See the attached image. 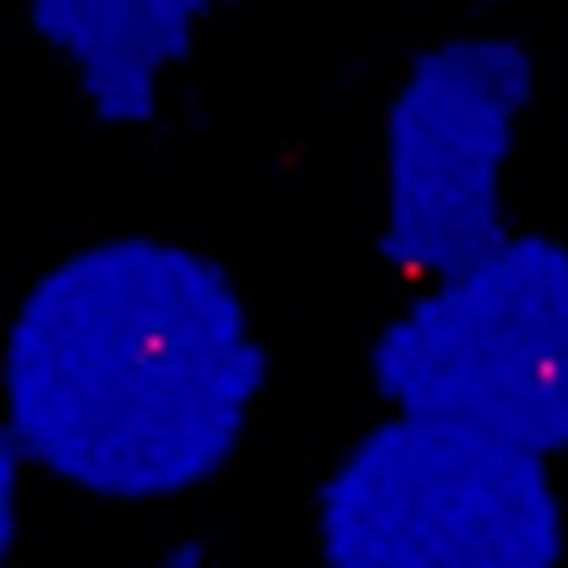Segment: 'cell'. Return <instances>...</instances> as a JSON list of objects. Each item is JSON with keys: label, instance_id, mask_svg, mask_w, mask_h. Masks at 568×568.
I'll use <instances>...</instances> for the list:
<instances>
[{"label": "cell", "instance_id": "6da1fadb", "mask_svg": "<svg viewBox=\"0 0 568 568\" xmlns=\"http://www.w3.org/2000/svg\"><path fill=\"white\" fill-rule=\"evenodd\" d=\"M263 375L224 271L129 235L69 254L26 295L6 342V432L71 487L156 500L230 459Z\"/></svg>", "mask_w": 568, "mask_h": 568}, {"label": "cell", "instance_id": "277c9868", "mask_svg": "<svg viewBox=\"0 0 568 568\" xmlns=\"http://www.w3.org/2000/svg\"><path fill=\"white\" fill-rule=\"evenodd\" d=\"M532 74L519 41L465 36L424 50L399 82L388 110L383 246L429 287L508 239L503 170Z\"/></svg>", "mask_w": 568, "mask_h": 568}, {"label": "cell", "instance_id": "5b68a950", "mask_svg": "<svg viewBox=\"0 0 568 568\" xmlns=\"http://www.w3.org/2000/svg\"><path fill=\"white\" fill-rule=\"evenodd\" d=\"M203 0H41L31 28L80 77L99 118L142 123L156 115L162 74L192 52Z\"/></svg>", "mask_w": 568, "mask_h": 568}, {"label": "cell", "instance_id": "3957f363", "mask_svg": "<svg viewBox=\"0 0 568 568\" xmlns=\"http://www.w3.org/2000/svg\"><path fill=\"white\" fill-rule=\"evenodd\" d=\"M317 525L328 568H558L564 552L538 454L416 416L355 443Z\"/></svg>", "mask_w": 568, "mask_h": 568}, {"label": "cell", "instance_id": "7a4b0ae2", "mask_svg": "<svg viewBox=\"0 0 568 568\" xmlns=\"http://www.w3.org/2000/svg\"><path fill=\"white\" fill-rule=\"evenodd\" d=\"M372 375L402 416L532 454L568 448V246L517 235L383 328Z\"/></svg>", "mask_w": 568, "mask_h": 568}]
</instances>
